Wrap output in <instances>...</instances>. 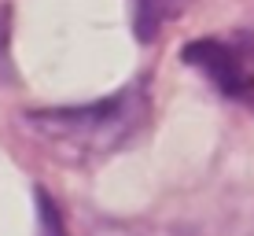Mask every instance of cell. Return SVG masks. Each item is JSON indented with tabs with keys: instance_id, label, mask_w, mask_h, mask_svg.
<instances>
[{
	"instance_id": "cell-3",
	"label": "cell",
	"mask_w": 254,
	"mask_h": 236,
	"mask_svg": "<svg viewBox=\"0 0 254 236\" xmlns=\"http://www.w3.org/2000/svg\"><path fill=\"white\" fill-rule=\"evenodd\" d=\"M191 0H133L136 7V37L140 41H155L162 33L166 22L181 19L188 11Z\"/></svg>"
},
{
	"instance_id": "cell-2",
	"label": "cell",
	"mask_w": 254,
	"mask_h": 236,
	"mask_svg": "<svg viewBox=\"0 0 254 236\" xmlns=\"http://www.w3.org/2000/svg\"><path fill=\"white\" fill-rule=\"evenodd\" d=\"M181 59L225 100L254 115V30H236L232 37H195L181 48Z\"/></svg>"
},
{
	"instance_id": "cell-4",
	"label": "cell",
	"mask_w": 254,
	"mask_h": 236,
	"mask_svg": "<svg viewBox=\"0 0 254 236\" xmlns=\"http://www.w3.org/2000/svg\"><path fill=\"white\" fill-rule=\"evenodd\" d=\"M15 67H11V7L0 4V81H11Z\"/></svg>"
},
{
	"instance_id": "cell-5",
	"label": "cell",
	"mask_w": 254,
	"mask_h": 236,
	"mask_svg": "<svg viewBox=\"0 0 254 236\" xmlns=\"http://www.w3.org/2000/svg\"><path fill=\"white\" fill-rule=\"evenodd\" d=\"M37 203H41V233H45V236H66L63 214L56 211V203H52V196L45 188H37Z\"/></svg>"
},
{
	"instance_id": "cell-1",
	"label": "cell",
	"mask_w": 254,
	"mask_h": 236,
	"mask_svg": "<svg viewBox=\"0 0 254 236\" xmlns=\"http://www.w3.org/2000/svg\"><path fill=\"white\" fill-rule=\"evenodd\" d=\"M30 126L41 137H48L56 148H77L89 152H115L144 126L147 118V96L129 85L118 96L85 103V107H52V111H30Z\"/></svg>"
}]
</instances>
